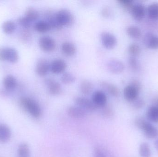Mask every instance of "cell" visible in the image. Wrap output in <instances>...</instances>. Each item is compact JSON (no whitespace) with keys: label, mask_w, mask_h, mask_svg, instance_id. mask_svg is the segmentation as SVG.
Masks as SVG:
<instances>
[{"label":"cell","mask_w":158,"mask_h":157,"mask_svg":"<svg viewBox=\"0 0 158 157\" xmlns=\"http://www.w3.org/2000/svg\"><path fill=\"white\" fill-rule=\"evenodd\" d=\"M135 124L148 139H154L157 137L158 131L157 128L143 117L136 118L135 120Z\"/></svg>","instance_id":"6da1fadb"},{"label":"cell","mask_w":158,"mask_h":157,"mask_svg":"<svg viewBox=\"0 0 158 157\" xmlns=\"http://www.w3.org/2000/svg\"><path fill=\"white\" fill-rule=\"evenodd\" d=\"M20 103L22 108L33 118L38 119L41 116V109L39 104L34 100L23 97L20 99Z\"/></svg>","instance_id":"7a4b0ae2"},{"label":"cell","mask_w":158,"mask_h":157,"mask_svg":"<svg viewBox=\"0 0 158 157\" xmlns=\"http://www.w3.org/2000/svg\"><path fill=\"white\" fill-rule=\"evenodd\" d=\"M55 14L57 21L62 26H70L74 22V17L73 14L67 8H60Z\"/></svg>","instance_id":"3957f363"},{"label":"cell","mask_w":158,"mask_h":157,"mask_svg":"<svg viewBox=\"0 0 158 157\" xmlns=\"http://www.w3.org/2000/svg\"><path fill=\"white\" fill-rule=\"evenodd\" d=\"M18 59V53L15 49L8 47L0 48V61L15 63Z\"/></svg>","instance_id":"277c9868"},{"label":"cell","mask_w":158,"mask_h":157,"mask_svg":"<svg viewBox=\"0 0 158 157\" xmlns=\"http://www.w3.org/2000/svg\"><path fill=\"white\" fill-rule=\"evenodd\" d=\"M39 45L43 50L51 52L56 48V43L55 40L49 35L41 36L39 39Z\"/></svg>","instance_id":"5b68a950"},{"label":"cell","mask_w":158,"mask_h":157,"mask_svg":"<svg viewBox=\"0 0 158 157\" xmlns=\"http://www.w3.org/2000/svg\"><path fill=\"white\" fill-rule=\"evenodd\" d=\"M74 101L77 106L83 109L88 111L94 112L98 108L92 100L87 98L83 96L76 97Z\"/></svg>","instance_id":"8992f818"},{"label":"cell","mask_w":158,"mask_h":157,"mask_svg":"<svg viewBox=\"0 0 158 157\" xmlns=\"http://www.w3.org/2000/svg\"><path fill=\"white\" fill-rule=\"evenodd\" d=\"M100 39L104 47L107 49H112L117 44V38L114 34L108 31L102 32L100 34Z\"/></svg>","instance_id":"52a82bcc"},{"label":"cell","mask_w":158,"mask_h":157,"mask_svg":"<svg viewBox=\"0 0 158 157\" xmlns=\"http://www.w3.org/2000/svg\"><path fill=\"white\" fill-rule=\"evenodd\" d=\"M44 84L47 86L48 91L52 95H58L61 93L62 88L59 82L53 78L49 77L44 81Z\"/></svg>","instance_id":"ba28073f"},{"label":"cell","mask_w":158,"mask_h":157,"mask_svg":"<svg viewBox=\"0 0 158 157\" xmlns=\"http://www.w3.org/2000/svg\"><path fill=\"white\" fill-rule=\"evenodd\" d=\"M35 70L38 75L44 76L50 70V63L45 58H40L37 61Z\"/></svg>","instance_id":"9c48e42d"},{"label":"cell","mask_w":158,"mask_h":157,"mask_svg":"<svg viewBox=\"0 0 158 157\" xmlns=\"http://www.w3.org/2000/svg\"><path fill=\"white\" fill-rule=\"evenodd\" d=\"M140 90L130 84L124 88L123 90L124 98L129 102H133L138 98Z\"/></svg>","instance_id":"30bf717a"},{"label":"cell","mask_w":158,"mask_h":157,"mask_svg":"<svg viewBox=\"0 0 158 157\" xmlns=\"http://www.w3.org/2000/svg\"><path fill=\"white\" fill-rule=\"evenodd\" d=\"M67 66L66 62L62 58H56L50 63V70L54 73L64 72Z\"/></svg>","instance_id":"8fae6325"},{"label":"cell","mask_w":158,"mask_h":157,"mask_svg":"<svg viewBox=\"0 0 158 157\" xmlns=\"http://www.w3.org/2000/svg\"><path fill=\"white\" fill-rule=\"evenodd\" d=\"M92 100L98 108H103L106 105V96L101 90H96L93 93Z\"/></svg>","instance_id":"7c38bea8"},{"label":"cell","mask_w":158,"mask_h":157,"mask_svg":"<svg viewBox=\"0 0 158 157\" xmlns=\"http://www.w3.org/2000/svg\"><path fill=\"white\" fill-rule=\"evenodd\" d=\"M130 12L135 20L141 21L144 17L145 14L144 6L141 3L134 4Z\"/></svg>","instance_id":"4fadbf2b"},{"label":"cell","mask_w":158,"mask_h":157,"mask_svg":"<svg viewBox=\"0 0 158 157\" xmlns=\"http://www.w3.org/2000/svg\"><path fill=\"white\" fill-rule=\"evenodd\" d=\"M107 67L110 71L114 73H120L124 69V64L121 61L113 58L108 61Z\"/></svg>","instance_id":"5bb4252c"},{"label":"cell","mask_w":158,"mask_h":157,"mask_svg":"<svg viewBox=\"0 0 158 157\" xmlns=\"http://www.w3.org/2000/svg\"><path fill=\"white\" fill-rule=\"evenodd\" d=\"M68 115L74 119H81L85 117L86 111L78 106H70L67 110Z\"/></svg>","instance_id":"9a60e30c"},{"label":"cell","mask_w":158,"mask_h":157,"mask_svg":"<svg viewBox=\"0 0 158 157\" xmlns=\"http://www.w3.org/2000/svg\"><path fill=\"white\" fill-rule=\"evenodd\" d=\"M61 51L66 56H72L76 53L77 50L75 44L69 41H64L61 45Z\"/></svg>","instance_id":"2e32d148"},{"label":"cell","mask_w":158,"mask_h":157,"mask_svg":"<svg viewBox=\"0 0 158 157\" xmlns=\"http://www.w3.org/2000/svg\"><path fill=\"white\" fill-rule=\"evenodd\" d=\"M100 85L106 90L110 95L114 97H118L119 95V90L117 86L107 81H101Z\"/></svg>","instance_id":"e0dca14e"},{"label":"cell","mask_w":158,"mask_h":157,"mask_svg":"<svg viewBox=\"0 0 158 157\" xmlns=\"http://www.w3.org/2000/svg\"><path fill=\"white\" fill-rule=\"evenodd\" d=\"M46 20L50 24L52 29H61L63 26L59 24L56 17L55 13H53L51 11H48L45 14Z\"/></svg>","instance_id":"ac0fdd59"},{"label":"cell","mask_w":158,"mask_h":157,"mask_svg":"<svg viewBox=\"0 0 158 157\" xmlns=\"http://www.w3.org/2000/svg\"><path fill=\"white\" fill-rule=\"evenodd\" d=\"M11 131L7 125L0 124V142L6 143L10 140Z\"/></svg>","instance_id":"d6986e66"},{"label":"cell","mask_w":158,"mask_h":157,"mask_svg":"<svg viewBox=\"0 0 158 157\" xmlns=\"http://www.w3.org/2000/svg\"><path fill=\"white\" fill-rule=\"evenodd\" d=\"M94 86L92 82L87 80L84 79L80 83V90L82 94L85 95H88L93 91Z\"/></svg>","instance_id":"ffe728a7"},{"label":"cell","mask_w":158,"mask_h":157,"mask_svg":"<svg viewBox=\"0 0 158 157\" xmlns=\"http://www.w3.org/2000/svg\"><path fill=\"white\" fill-rule=\"evenodd\" d=\"M148 120L154 123H158V107L153 106L150 107L146 112Z\"/></svg>","instance_id":"44dd1931"},{"label":"cell","mask_w":158,"mask_h":157,"mask_svg":"<svg viewBox=\"0 0 158 157\" xmlns=\"http://www.w3.org/2000/svg\"><path fill=\"white\" fill-rule=\"evenodd\" d=\"M3 84L6 89L11 90L15 88L17 81L15 78L13 76L9 75L4 77L3 81Z\"/></svg>","instance_id":"7402d4cb"},{"label":"cell","mask_w":158,"mask_h":157,"mask_svg":"<svg viewBox=\"0 0 158 157\" xmlns=\"http://www.w3.org/2000/svg\"><path fill=\"white\" fill-rule=\"evenodd\" d=\"M145 43L149 49H158V36L152 34L147 35L146 37Z\"/></svg>","instance_id":"603a6c76"},{"label":"cell","mask_w":158,"mask_h":157,"mask_svg":"<svg viewBox=\"0 0 158 157\" xmlns=\"http://www.w3.org/2000/svg\"><path fill=\"white\" fill-rule=\"evenodd\" d=\"M34 28L38 32H45L52 29L50 24L46 20H40L37 21L34 25Z\"/></svg>","instance_id":"cb8c5ba5"},{"label":"cell","mask_w":158,"mask_h":157,"mask_svg":"<svg viewBox=\"0 0 158 157\" xmlns=\"http://www.w3.org/2000/svg\"><path fill=\"white\" fill-rule=\"evenodd\" d=\"M94 157H115L114 155L106 148L97 147L94 150Z\"/></svg>","instance_id":"d4e9b609"},{"label":"cell","mask_w":158,"mask_h":157,"mask_svg":"<svg viewBox=\"0 0 158 157\" xmlns=\"http://www.w3.org/2000/svg\"><path fill=\"white\" fill-rule=\"evenodd\" d=\"M39 12L35 8L31 6L28 7L25 12V17L31 22L36 20L39 17Z\"/></svg>","instance_id":"484cf974"},{"label":"cell","mask_w":158,"mask_h":157,"mask_svg":"<svg viewBox=\"0 0 158 157\" xmlns=\"http://www.w3.org/2000/svg\"><path fill=\"white\" fill-rule=\"evenodd\" d=\"M126 31L128 35L133 38L138 39L142 36L141 29L135 26H129L127 28Z\"/></svg>","instance_id":"4316f807"},{"label":"cell","mask_w":158,"mask_h":157,"mask_svg":"<svg viewBox=\"0 0 158 157\" xmlns=\"http://www.w3.org/2000/svg\"><path fill=\"white\" fill-rule=\"evenodd\" d=\"M139 154L141 157H151V151L149 144L143 143L139 147Z\"/></svg>","instance_id":"83f0119b"},{"label":"cell","mask_w":158,"mask_h":157,"mask_svg":"<svg viewBox=\"0 0 158 157\" xmlns=\"http://www.w3.org/2000/svg\"><path fill=\"white\" fill-rule=\"evenodd\" d=\"M148 14L151 19H158V3H154L148 6Z\"/></svg>","instance_id":"f1b7e54d"},{"label":"cell","mask_w":158,"mask_h":157,"mask_svg":"<svg viewBox=\"0 0 158 157\" xmlns=\"http://www.w3.org/2000/svg\"><path fill=\"white\" fill-rule=\"evenodd\" d=\"M18 154L19 157H30V149L28 145L26 143L21 144L19 147Z\"/></svg>","instance_id":"f546056e"},{"label":"cell","mask_w":158,"mask_h":157,"mask_svg":"<svg viewBox=\"0 0 158 157\" xmlns=\"http://www.w3.org/2000/svg\"><path fill=\"white\" fill-rule=\"evenodd\" d=\"M4 32L7 34H11L15 31L16 28L15 23L12 21L8 20L5 21L2 26Z\"/></svg>","instance_id":"4dcf8cb0"},{"label":"cell","mask_w":158,"mask_h":157,"mask_svg":"<svg viewBox=\"0 0 158 157\" xmlns=\"http://www.w3.org/2000/svg\"><path fill=\"white\" fill-rule=\"evenodd\" d=\"M61 81L65 84H70L74 83L76 80L75 76L69 72H65L62 74Z\"/></svg>","instance_id":"1f68e13d"},{"label":"cell","mask_w":158,"mask_h":157,"mask_svg":"<svg viewBox=\"0 0 158 157\" xmlns=\"http://www.w3.org/2000/svg\"><path fill=\"white\" fill-rule=\"evenodd\" d=\"M128 51L132 56L135 57V56L139 55L141 52V49L138 44L133 43H132L129 46Z\"/></svg>","instance_id":"d6a6232c"},{"label":"cell","mask_w":158,"mask_h":157,"mask_svg":"<svg viewBox=\"0 0 158 157\" xmlns=\"http://www.w3.org/2000/svg\"><path fill=\"white\" fill-rule=\"evenodd\" d=\"M102 108V115L105 118L110 119L114 116V111L110 106L106 105Z\"/></svg>","instance_id":"836d02e7"},{"label":"cell","mask_w":158,"mask_h":157,"mask_svg":"<svg viewBox=\"0 0 158 157\" xmlns=\"http://www.w3.org/2000/svg\"><path fill=\"white\" fill-rule=\"evenodd\" d=\"M128 62H129V66L133 71H136L138 70L139 68V64L135 57L132 56L130 57Z\"/></svg>","instance_id":"e575fe53"},{"label":"cell","mask_w":158,"mask_h":157,"mask_svg":"<svg viewBox=\"0 0 158 157\" xmlns=\"http://www.w3.org/2000/svg\"><path fill=\"white\" fill-rule=\"evenodd\" d=\"M118 2L123 8L129 11H131L134 4L133 1L132 0H118Z\"/></svg>","instance_id":"d590c367"},{"label":"cell","mask_w":158,"mask_h":157,"mask_svg":"<svg viewBox=\"0 0 158 157\" xmlns=\"http://www.w3.org/2000/svg\"><path fill=\"white\" fill-rule=\"evenodd\" d=\"M18 22L19 25H20L23 27L25 28H29L31 26V22L27 18H26L25 16L19 18L18 20Z\"/></svg>","instance_id":"8d00e7d4"},{"label":"cell","mask_w":158,"mask_h":157,"mask_svg":"<svg viewBox=\"0 0 158 157\" xmlns=\"http://www.w3.org/2000/svg\"><path fill=\"white\" fill-rule=\"evenodd\" d=\"M133 107L136 109H140L144 106L145 102L143 100L137 98L133 101Z\"/></svg>","instance_id":"74e56055"},{"label":"cell","mask_w":158,"mask_h":157,"mask_svg":"<svg viewBox=\"0 0 158 157\" xmlns=\"http://www.w3.org/2000/svg\"><path fill=\"white\" fill-rule=\"evenodd\" d=\"M111 11L110 8L108 6H105L101 10V14L105 17H109L111 15Z\"/></svg>","instance_id":"f35d334b"},{"label":"cell","mask_w":158,"mask_h":157,"mask_svg":"<svg viewBox=\"0 0 158 157\" xmlns=\"http://www.w3.org/2000/svg\"><path fill=\"white\" fill-rule=\"evenodd\" d=\"M154 146H155V148L156 149L157 151H158V139H157L155 143H154Z\"/></svg>","instance_id":"ab89813d"}]
</instances>
